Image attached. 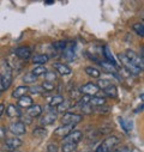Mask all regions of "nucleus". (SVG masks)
<instances>
[{
	"label": "nucleus",
	"mask_w": 144,
	"mask_h": 152,
	"mask_svg": "<svg viewBox=\"0 0 144 152\" xmlns=\"http://www.w3.org/2000/svg\"><path fill=\"white\" fill-rule=\"evenodd\" d=\"M119 144V138L118 137H108L107 139H104L102 141V144L97 147V150L95 152H111L114 150V147Z\"/></svg>",
	"instance_id": "obj_1"
},
{
	"label": "nucleus",
	"mask_w": 144,
	"mask_h": 152,
	"mask_svg": "<svg viewBox=\"0 0 144 152\" xmlns=\"http://www.w3.org/2000/svg\"><path fill=\"white\" fill-rule=\"evenodd\" d=\"M83 116L79 114H75V113H65L62 118H61V122L62 125H72L76 126L82 121Z\"/></svg>",
	"instance_id": "obj_2"
},
{
	"label": "nucleus",
	"mask_w": 144,
	"mask_h": 152,
	"mask_svg": "<svg viewBox=\"0 0 144 152\" xmlns=\"http://www.w3.org/2000/svg\"><path fill=\"white\" fill-rule=\"evenodd\" d=\"M118 58H119L120 62L124 65V67L130 72V74L138 75V74L142 72V69H140L139 67H137L136 65H133V64H132V62L126 58V55H125V54H119V55H118Z\"/></svg>",
	"instance_id": "obj_3"
},
{
	"label": "nucleus",
	"mask_w": 144,
	"mask_h": 152,
	"mask_svg": "<svg viewBox=\"0 0 144 152\" xmlns=\"http://www.w3.org/2000/svg\"><path fill=\"white\" fill-rule=\"evenodd\" d=\"M4 67H5V72L3 74H0V78H1L3 90H7L12 84V71L9 65H5Z\"/></svg>",
	"instance_id": "obj_4"
},
{
	"label": "nucleus",
	"mask_w": 144,
	"mask_h": 152,
	"mask_svg": "<svg viewBox=\"0 0 144 152\" xmlns=\"http://www.w3.org/2000/svg\"><path fill=\"white\" fill-rule=\"evenodd\" d=\"M83 138V132L82 131H72L70 134H67L65 138H62V144H76L82 140Z\"/></svg>",
	"instance_id": "obj_5"
},
{
	"label": "nucleus",
	"mask_w": 144,
	"mask_h": 152,
	"mask_svg": "<svg viewBox=\"0 0 144 152\" xmlns=\"http://www.w3.org/2000/svg\"><path fill=\"white\" fill-rule=\"evenodd\" d=\"M126 58L133 64V65H136L137 67H139L142 71H143V67H144V61H143V58L140 56V55H138L136 52H133V50H127L126 52Z\"/></svg>",
	"instance_id": "obj_6"
},
{
	"label": "nucleus",
	"mask_w": 144,
	"mask_h": 152,
	"mask_svg": "<svg viewBox=\"0 0 144 152\" xmlns=\"http://www.w3.org/2000/svg\"><path fill=\"white\" fill-rule=\"evenodd\" d=\"M98 88H97V85L96 84H94V83H87V84H84L81 89H79V91L82 92V94H84V96H89V97H94L97 92H98Z\"/></svg>",
	"instance_id": "obj_7"
},
{
	"label": "nucleus",
	"mask_w": 144,
	"mask_h": 152,
	"mask_svg": "<svg viewBox=\"0 0 144 152\" xmlns=\"http://www.w3.org/2000/svg\"><path fill=\"white\" fill-rule=\"evenodd\" d=\"M15 54H16L15 56L18 58V59H21V60H28V59H30L31 55H32L31 49H30L29 47H19V48L16 49Z\"/></svg>",
	"instance_id": "obj_8"
},
{
	"label": "nucleus",
	"mask_w": 144,
	"mask_h": 152,
	"mask_svg": "<svg viewBox=\"0 0 144 152\" xmlns=\"http://www.w3.org/2000/svg\"><path fill=\"white\" fill-rule=\"evenodd\" d=\"M75 126L72 125H61L60 127H58L55 131H54V134L57 137H61V138H65L67 134H70L72 131H73Z\"/></svg>",
	"instance_id": "obj_9"
},
{
	"label": "nucleus",
	"mask_w": 144,
	"mask_h": 152,
	"mask_svg": "<svg viewBox=\"0 0 144 152\" xmlns=\"http://www.w3.org/2000/svg\"><path fill=\"white\" fill-rule=\"evenodd\" d=\"M10 132L13 134V135H23L25 134L26 129H25V126L23 122L18 121V122H15L10 126Z\"/></svg>",
	"instance_id": "obj_10"
},
{
	"label": "nucleus",
	"mask_w": 144,
	"mask_h": 152,
	"mask_svg": "<svg viewBox=\"0 0 144 152\" xmlns=\"http://www.w3.org/2000/svg\"><path fill=\"white\" fill-rule=\"evenodd\" d=\"M22 145H23V141L19 138H10V139H6V141H5V147L10 151H13V150L21 147Z\"/></svg>",
	"instance_id": "obj_11"
},
{
	"label": "nucleus",
	"mask_w": 144,
	"mask_h": 152,
	"mask_svg": "<svg viewBox=\"0 0 144 152\" xmlns=\"http://www.w3.org/2000/svg\"><path fill=\"white\" fill-rule=\"evenodd\" d=\"M6 114L9 118H21L22 116V111L19 109L18 105H15V104H10L6 109Z\"/></svg>",
	"instance_id": "obj_12"
},
{
	"label": "nucleus",
	"mask_w": 144,
	"mask_h": 152,
	"mask_svg": "<svg viewBox=\"0 0 144 152\" xmlns=\"http://www.w3.org/2000/svg\"><path fill=\"white\" fill-rule=\"evenodd\" d=\"M55 120H57V113L51 111V113H47L46 115H43V118H41L40 124H41L42 126H47V125L53 124Z\"/></svg>",
	"instance_id": "obj_13"
},
{
	"label": "nucleus",
	"mask_w": 144,
	"mask_h": 152,
	"mask_svg": "<svg viewBox=\"0 0 144 152\" xmlns=\"http://www.w3.org/2000/svg\"><path fill=\"white\" fill-rule=\"evenodd\" d=\"M26 113H28V115L30 118H37V116H40L41 114H42V108L39 104H32L31 107L28 108V111Z\"/></svg>",
	"instance_id": "obj_14"
},
{
	"label": "nucleus",
	"mask_w": 144,
	"mask_h": 152,
	"mask_svg": "<svg viewBox=\"0 0 144 152\" xmlns=\"http://www.w3.org/2000/svg\"><path fill=\"white\" fill-rule=\"evenodd\" d=\"M54 68L61 74V75H70L72 73V69L67 66V65H64L61 62H55L54 64Z\"/></svg>",
	"instance_id": "obj_15"
},
{
	"label": "nucleus",
	"mask_w": 144,
	"mask_h": 152,
	"mask_svg": "<svg viewBox=\"0 0 144 152\" xmlns=\"http://www.w3.org/2000/svg\"><path fill=\"white\" fill-rule=\"evenodd\" d=\"M103 54H104L107 61L109 62L111 65H113L114 67L118 66V62H117V60L114 59V56H113V54H112V52H111V48L108 47V46H104V47H103Z\"/></svg>",
	"instance_id": "obj_16"
},
{
	"label": "nucleus",
	"mask_w": 144,
	"mask_h": 152,
	"mask_svg": "<svg viewBox=\"0 0 144 152\" xmlns=\"http://www.w3.org/2000/svg\"><path fill=\"white\" fill-rule=\"evenodd\" d=\"M32 104H34V102H32V98L30 96L25 95V96H23V97H21L18 99V107L19 108H29Z\"/></svg>",
	"instance_id": "obj_17"
},
{
	"label": "nucleus",
	"mask_w": 144,
	"mask_h": 152,
	"mask_svg": "<svg viewBox=\"0 0 144 152\" xmlns=\"http://www.w3.org/2000/svg\"><path fill=\"white\" fill-rule=\"evenodd\" d=\"M28 91H29V88H28V86H25V85H23V86H18V88L12 92V97L19 99L21 97L25 96V94H26Z\"/></svg>",
	"instance_id": "obj_18"
},
{
	"label": "nucleus",
	"mask_w": 144,
	"mask_h": 152,
	"mask_svg": "<svg viewBox=\"0 0 144 152\" xmlns=\"http://www.w3.org/2000/svg\"><path fill=\"white\" fill-rule=\"evenodd\" d=\"M48 60H49V56L46 54H39L32 58V61L37 65H45L46 62H48Z\"/></svg>",
	"instance_id": "obj_19"
},
{
	"label": "nucleus",
	"mask_w": 144,
	"mask_h": 152,
	"mask_svg": "<svg viewBox=\"0 0 144 152\" xmlns=\"http://www.w3.org/2000/svg\"><path fill=\"white\" fill-rule=\"evenodd\" d=\"M104 103H106V99L103 98V97H90L89 98V104L93 107V105H95V107H102V105H104Z\"/></svg>",
	"instance_id": "obj_20"
},
{
	"label": "nucleus",
	"mask_w": 144,
	"mask_h": 152,
	"mask_svg": "<svg viewBox=\"0 0 144 152\" xmlns=\"http://www.w3.org/2000/svg\"><path fill=\"white\" fill-rule=\"evenodd\" d=\"M85 73L89 75V77H91V78H100V75H101V72L97 68L91 67V66L85 68Z\"/></svg>",
	"instance_id": "obj_21"
},
{
	"label": "nucleus",
	"mask_w": 144,
	"mask_h": 152,
	"mask_svg": "<svg viewBox=\"0 0 144 152\" xmlns=\"http://www.w3.org/2000/svg\"><path fill=\"white\" fill-rule=\"evenodd\" d=\"M35 77H39V75H45L47 73V68L43 65H37L36 67H34L32 72H31Z\"/></svg>",
	"instance_id": "obj_22"
},
{
	"label": "nucleus",
	"mask_w": 144,
	"mask_h": 152,
	"mask_svg": "<svg viewBox=\"0 0 144 152\" xmlns=\"http://www.w3.org/2000/svg\"><path fill=\"white\" fill-rule=\"evenodd\" d=\"M100 64H101V66L107 71V72H111L112 74H114L115 77L118 78V75H117V68L113 66V65H111L109 62H101V61H98Z\"/></svg>",
	"instance_id": "obj_23"
},
{
	"label": "nucleus",
	"mask_w": 144,
	"mask_h": 152,
	"mask_svg": "<svg viewBox=\"0 0 144 152\" xmlns=\"http://www.w3.org/2000/svg\"><path fill=\"white\" fill-rule=\"evenodd\" d=\"M119 122H120V125H121V127L125 132H129L130 129H132V121L131 120H125V119L120 118Z\"/></svg>",
	"instance_id": "obj_24"
},
{
	"label": "nucleus",
	"mask_w": 144,
	"mask_h": 152,
	"mask_svg": "<svg viewBox=\"0 0 144 152\" xmlns=\"http://www.w3.org/2000/svg\"><path fill=\"white\" fill-rule=\"evenodd\" d=\"M70 107H71L70 101H65V99H64V101L57 107V109H58V113H66Z\"/></svg>",
	"instance_id": "obj_25"
},
{
	"label": "nucleus",
	"mask_w": 144,
	"mask_h": 152,
	"mask_svg": "<svg viewBox=\"0 0 144 152\" xmlns=\"http://www.w3.org/2000/svg\"><path fill=\"white\" fill-rule=\"evenodd\" d=\"M111 85H113L111 83V80H108V79H100L97 82V88L101 89V90H106L107 88H109Z\"/></svg>",
	"instance_id": "obj_26"
},
{
	"label": "nucleus",
	"mask_w": 144,
	"mask_h": 152,
	"mask_svg": "<svg viewBox=\"0 0 144 152\" xmlns=\"http://www.w3.org/2000/svg\"><path fill=\"white\" fill-rule=\"evenodd\" d=\"M103 92L107 95V96H109V97H117V94H118V90L114 85H111L109 88H107L106 90H103Z\"/></svg>",
	"instance_id": "obj_27"
},
{
	"label": "nucleus",
	"mask_w": 144,
	"mask_h": 152,
	"mask_svg": "<svg viewBox=\"0 0 144 152\" xmlns=\"http://www.w3.org/2000/svg\"><path fill=\"white\" fill-rule=\"evenodd\" d=\"M77 145L76 144H62L61 145V152H73L76 151Z\"/></svg>",
	"instance_id": "obj_28"
},
{
	"label": "nucleus",
	"mask_w": 144,
	"mask_h": 152,
	"mask_svg": "<svg viewBox=\"0 0 144 152\" xmlns=\"http://www.w3.org/2000/svg\"><path fill=\"white\" fill-rule=\"evenodd\" d=\"M132 29L136 31L137 35H139V37H143V36H144V26H143L142 23H136V24H133Z\"/></svg>",
	"instance_id": "obj_29"
},
{
	"label": "nucleus",
	"mask_w": 144,
	"mask_h": 152,
	"mask_svg": "<svg viewBox=\"0 0 144 152\" xmlns=\"http://www.w3.org/2000/svg\"><path fill=\"white\" fill-rule=\"evenodd\" d=\"M62 101H64L62 96H60V95L53 96V97H52V99H51V102H49V105H51L52 108H53V107H58Z\"/></svg>",
	"instance_id": "obj_30"
},
{
	"label": "nucleus",
	"mask_w": 144,
	"mask_h": 152,
	"mask_svg": "<svg viewBox=\"0 0 144 152\" xmlns=\"http://www.w3.org/2000/svg\"><path fill=\"white\" fill-rule=\"evenodd\" d=\"M36 79H37V77H35L32 73H28V74H25V75H24V78H23L24 83H26V84H31V83L36 82Z\"/></svg>",
	"instance_id": "obj_31"
},
{
	"label": "nucleus",
	"mask_w": 144,
	"mask_h": 152,
	"mask_svg": "<svg viewBox=\"0 0 144 152\" xmlns=\"http://www.w3.org/2000/svg\"><path fill=\"white\" fill-rule=\"evenodd\" d=\"M46 133H47V131H46L45 128L39 127V128H35V129H34L32 135H35V137H45V135H46Z\"/></svg>",
	"instance_id": "obj_32"
},
{
	"label": "nucleus",
	"mask_w": 144,
	"mask_h": 152,
	"mask_svg": "<svg viewBox=\"0 0 144 152\" xmlns=\"http://www.w3.org/2000/svg\"><path fill=\"white\" fill-rule=\"evenodd\" d=\"M55 78H57V75L53 73V72H47L46 74H45V82H49V83H53V80H55Z\"/></svg>",
	"instance_id": "obj_33"
},
{
	"label": "nucleus",
	"mask_w": 144,
	"mask_h": 152,
	"mask_svg": "<svg viewBox=\"0 0 144 152\" xmlns=\"http://www.w3.org/2000/svg\"><path fill=\"white\" fill-rule=\"evenodd\" d=\"M41 88L43 90H46V91H52V90H54V84L53 83H49V82H43V84H42Z\"/></svg>",
	"instance_id": "obj_34"
},
{
	"label": "nucleus",
	"mask_w": 144,
	"mask_h": 152,
	"mask_svg": "<svg viewBox=\"0 0 144 152\" xmlns=\"http://www.w3.org/2000/svg\"><path fill=\"white\" fill-rule=\"evenodd\" d=\"M54 48L58 50H62L66 48V42H57V43H54Z\"/></svg>",
	"instance_id": "obj_35"
},
{
	"label": "nucleus",
	"mask_w": 144,
	"mask_h": 152,
	"mask_svg": "<svg viewBox=\"0 0 144 152\" xmlns=\"http://www.w3.org/2000/svg\"><path fill=\"white\" fill-rule=\"evenodd\" d=\"M114 152H133L130 147H127V146H123V147H120V148H118V150H115Z\"/></svg>",
	"instance_id": "obj_36"
},
{
	"label": "nucleus",
	"mask_w": 144,
	"mask_h": 152,
	"mask_svg": "<svg viewBox=\"0 0 144 152\" xmlns=\"http://www.w3.org/2000/svg\"><path fill=\"white\" fill-rule=\"evenodd\" d=\"M47 152H58L57 145H49L48 148H47Z\"/></svg>",
	"instance_id": "obj_37"
},
{
	"label": "nucleus",
	"mask_w": 144,
	"mask_h": 152,
	"mask_svg": "<svg viewBox=\"0 0 144 152\" xmlns=\"http://www.w3.org/2000/svg\"><path fill=\"white\" fill-rule=\"evenodd\" d=\"M29 91H31V92H39V94H41V92H42V88H37V86H35V88H29Z\"/></svg>",
	"instance_id": "obj_38"
},
{
	"label": "nucleus",
	"mask_w": 144,
	"mask_h": 152,
	"mask_svg": "<svg viewBox=\"0 0 144 152\" xmlns=\"http://www.w3.org/2000/svg\"><path fill=\"white\" fill-rule=\"evenodd\" d=\"M5 113V104L4 103H0V118H1V115Z\"/></svg>",
	"instance_id": "obj_39"
},
{
	"label": "nucleus",
	"mask_w": 144,
	"mask_h": 152,
	"mask_svg": "<svg viewBox=\"0 0 144 152\" xmlns=\"http://www.w3.org/2000/svg\"><path fill=\"white\" fill-rule=\"evenodd\" d=\"M5 134H6V131H5V128L0 127V139H3V138L5 137Z\"/></svg>",
	"instance_id": "obj_40"
},
{
	"label": "nucleus",
	"mask_w": 144,
	"mask_h": 152,
	"mask_svg": "<svg viewBox=\"0 0 144 152\" xmlns=\"http://www.w3.org/2000/svg\"><path fill=\"white\" fill-rule=\"evenodd\" d=\"M142 109H143V104H140V107H139L138 109H136V110H134V113H136V114H138V111H142Z\"/></svg>",
	"instance_id": "obj_41"
},
{
	"label": "nucleus",
	"mask_w": 144,
	"mask_h": 152,
	"mask_svg": "<svg viewBox=\"0 0 144 152\" xmlns=\"http://www.w3.org/2000/svg\"><path fill=\"white\" fill-rule=\"evenodd\" d=\"M9 152H19V151H16V150H13V151H9Z\"/></svg>",
	"instance_id": "obj_42"
},
{
	"label": "nucleus",
	"mask_w": 144,
	"mask_h": 152,
	"mask_svg": "<svg viewBox=\"0 0 144 152\" xmlns=\"http://www.w3.org/2000/svg\"><path fill=\"white\" fill-rule=\"evenodd\" d=\"M77 152H88V151H77Z\"/></svg>",
	"instance_id": "obj_43"
}]
</instances>
